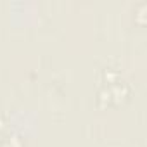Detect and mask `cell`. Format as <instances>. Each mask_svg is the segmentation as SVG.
<instances>
[{
	"label": "cell",
	"instance_id": "obj_1",
	"mask_svg": "<svg viewBox=\"0 0 147 147\" xmlns=\"http://www.w3.org/2000/svg\"><path fill=\"white\" fill-rule=\"evenodd\" d=\"M0 147H23V145H21L18 137H9V138H5L2 144H0Z\"/></svg>",
	"mask_w": 147,
	"mask_h": 147
}]
</instances>
